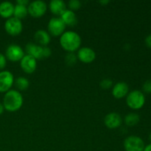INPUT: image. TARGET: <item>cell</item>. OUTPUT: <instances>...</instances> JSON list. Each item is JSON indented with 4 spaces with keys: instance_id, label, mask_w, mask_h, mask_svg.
Segmentation results:
<instances>
[{
    "instance_id": "1",
    "label": "cell",
    "mask_w": 151,
    "mask_h": 151,
    "mask_svg": "<svg viewBox=\"0 0 151 151\" xmlns=\"http://www.w3.org/2000/svg\"><path fill=\"white\" fill-rule=\"evenodd\" d=\"M60 44L66 51L74 52L81 47V38L76 32L65 31L60 36Z\"/></svg>"
},
{
    "instance_id": "2",
    "label": "cell",
    "mask_w": 151,
    "mask_h": 151,
    "mask_svg": "<svg viewBox=\"0 0 151 151\" xmlns=\"http://www.w3.org/2000/svg\"><path fill=\"white\" fill-rule=\"evenodd\" d=\"M23 102V97L18 90L10 89L4 94L2 104L6 111L15 112L22 108Z\"/></svg>"
},
{
    "instance_id": "3",
    "label": "cell",
    "mask_w": 151,
    "mask_h": 151,
    "mask_svg": "<svg viewBox=\"0 0 151 151\" xmlns=\"http://www.w3.org/2000/svg\"><path fill=\"white\" fill-rule=\"evenodd\" d=\"M145 103V97L142 91L134 90L128 93L126 97V103L131 109L137 110L143 107Z\"/></svg>"
},
{
    "instance_id": "4",
    "label": "cell",
    "mask_w": 151,
    "mask_h": 151,
    "mask_svg": "<svg viewBox=\"0 0 151 151\" xmlns=\"http://www.w3.org/2000/svg\"><path fill=\"white\" fill-rule=\"evenodd\" d=\"M66 27V24L60 18L54 17L49 21L47 28L50 35L58 37L60 36L65 32Z\"/></svg>"
},
{
    "instance_id": "5",
    "label": "cell",
    "mask_w": 151,
    "mask_h": 151,
    "mask_svg": "<svg viewBox=\"0 0 151 151\" xmlns=\"http://www.w3.org/2000/svg\"><path fill=\"white\" fill-rule=\"evenodd\" d=\"M28 13L33 18H40L44 16L47 10V4L44 1L37 0L28 4Z\"/></svg>"
},
{
    "instance_id": "6",
    "label": "cell",
    "mask_w": 151,
    "mask_h": 151,
    "mask_svg": "<svg viewBox=\"0 0 151 151\" xmlns=\"http://www.w3.org/2000/svg\"><path fill=\"white\" fill-rule=\"evenodd\" d=\"M4 29L7 34L12 36H16L19 35L23 29L22 21L13 16L7 19L4 23Z\"/></svg>"
},
{
    "instance_id": "7",
    "label": "cell",
    "mask_w": 151,
    "mask_h": 151,
    "mask_svg": "<svg viewBox=\"0 0 151 151\" xmlns=\"http://www.w3.org/2000/svg\"><path fill=\"white\" fill-rule=\"evenodd\" d=\"M124 148L125 151H143L145 143L140 137L130 136L124 141Z\"/></svg>"
},
{
    "instance_id": "8",
    "label": "cell",
    "mask_w": 151,
    "mask_h": 151,
    "mask_svg": "<svg viewBox=\"0 0 151 151\" xmlns=\"http://www.w3.org/2000/svg\"><path fill=\"white\" fill-rule=\"evenodd\" d=\"M5 57L7 60L13 62L20 61L24 56V52L22 47L17 44H10L7 47L5 51Z\"/></svg>"
},
{
    "instance_id": "9",
    "label": "cell",
    "mask_w": 151,
    "mask_h": 151,
    "mask_svg": "<svg viewBox=\"0 0 151 151\" xmlns=\"http://www.w3.org/2000/svg\"><path fill=\"white\" fill-rule=\"evenodd\" d=\"M14 83V77L9 71L0 72V93L7 92L10 90Z\"/></svg>"
},
{
    "instance_id": "10",
    "label": "cell",
    "mask_w": 151,
    "mask_h": 151,
    "mask_svg": "<svg viewBox=\"0 0 151 151\" xmlns=\"http://www.w3.org/2000/svg\"><path fill=\"white\" fill-rule=\"evenodd\" d=\"M20 66L27 74H32L37 67V60L29 55H24L20 60Z\"/></svg>"
},
{
    "instance_id": "11",
    "label": "cell",
    "mask_w": 151,
    "mask_h": 151,
    "mask_svg": "<svg viewBox=\"0 0 151 151\" xmlns=\"http://www.w3.org/2000/svg\"><path fill=\"white\" fill-rule=\"evenodd\" d=\"M77 58L83 63H89L94 60L96 58V53L90 47H82L78 50Z\"/></svg>"
},
{
    "instance_id": "12",
    "label": "cell",
    "mask_w": 151,
    "mask_h": 151,
    "mask_svg": "<svg viewBox=\"0 0 151 151\" xmlns=\"http://www.w3.org/2000/svg\"><path fill=\"white\" fill-rule=\"evenodd\" d=\"M104 123L107 128L110 129H115L120 126L122 124V117L119 114L115 112L109 113L105 116Z\"/></svg>"
},
{
    "instance_id": "13",
    "label": "cell",
    "mask_w": 151,
    "mask_h": 151,
    "mask_svg": "<svg viewBox=\"0 0 151 151\" xmlns=\"http://www.w3.org/2000/svg\"><path fill=\"white\" fill-rule=\"evenodd\" d=\"M43 48L44 47L38 45L37 44H33V43H29L25 47V51H26L27 55H31L34 58L38 59H43L44 56H43Z\"/></svg>"
},
{
    "instance_id": "14",
    "label": "cell",
    "mask_w": 151,
    "mask_h": 151,
    "mask_svg": "<svg viewBox=\"0 0 151 151\" xmlns=\"http://www.w3.org/2000/svg\"><path fill=\"white\" fill-rule=\"evenodd\" d=\"M129 87L125 82H119L115 84L112 89V94L116 99H121L128 95Z\"/></svg>"
},
{
    "instance_id": "15",
    "label": "cell",
    "mask_w": 151,
    "mask_h": 151,
    "mask_svg": "<svg viewBox=\"0 0 151 151\" xmlns=\"http://www.w3.org/2000/svg\"><path fill=\"white\" fill-rule=\"evenodd\" d=\"M34 40L38 45L41 47H47L50 42L51 35L44 29H38L34 34Z\"/></svg>"
},
{
    "instance_id": "16",
    "label": "cell",
    "mask_w": 151,
    "mask_h": 151,
    "mask_svg": "<svg viewBox=\"0 0 151 151\" xmlns=\"http://www.w3.org/2000/svg\"><path fill=\"white\" fill-rule=\"evenodd\" d=\"M50 11L56 16H60L66 10V5L62 0H52L49 4Z\"/></svg>"
},
{
    "instance_id": "17",
    "label": "cell",
    "mask_w": 151,
    "mask_h": 151,
    "mask_svg": "<svg viewBox=\"0 0 151 151\" xmlns=\"http://www.w3.org/2000/svg\"><path fill=\"white\" fill-rule=\"evenodd\" d=\"M14 12V5L10 1H2L0 3V16L8 19L13 17Z\"/></svg>"
},
{
    "instance_id": "18",
    "label": "cell",
    "mask_w": 151,
    "mask_h": 151,
    "mask_svg": "<svg viewBox=\"0 0 151 151\" xmlns=\"http://www.w3.org/2000/svg\"><path fill=\"white\" fill-rule=\"evenodd\" d=\"M60 18L64 22L66 26L73 27L75 26L78 23V19H77L76 14L72 10L66 9V11L60 16Z\"/></svg>"
},
{
    "instance_id": "19",
    "label": "cell",
    "mask_w": 151,
    "mask_h": 151,
    "mask_svg": "<svg viewBox=\"0 0 151 151\" xmlns=\"http://www.w3.org/2000/svg\"><path fill=\"white\" fill-rule=\"evenodd\" d=\"M28 14V10L27 6L20 5V4H16L14 5V12H13V17L16 19L22 20L24 19Z\"/></svg>"
},
{
    "instance_id": "20",
    "label": "cell",
    "mask_w": 151,
    "mask_h": 151,
    "mask_svg": "<svg viewBox=\"0 0 151 151\" xmlns=\"http://www.w3.org/2000/svg\"><path fill=\"white\" fill-rule=\"evenodd\" d=\"M15 86L19 91H25L28 88L29 86V82L27 78L24 77H19L14 81Z\"/></svg>"
},
{
    "instance_id": "21",
    "label": "cell",
    "mask_w": 151,
    "mask_h": 151,
    "mask_svg": "<svg viewBox=\"0 0 151 151\" xmlns=\"http://www.w3.org/2000/svg\"><path fill=\"white\" fill-rule=\"evenodd\" d=\"M139 116L137 114L131 113L125 116V122L128 126H134L139 123Z\"/></svg>"
},
{
    "instance_id": "22",
    "label": "cell",
    "mask_w": 151,
    "mask_h": 151,
    "mask_svg": "<svg viewBox=\"0 0 151 151\" xmlns=\"http://www.w3.org/2000/svg\"><path fill=\"white\" fill-rule=\"evenodd\" d=\"M77 60H78V58H77L76 55L74 54V52H69L65 58V61H66V64L69 66L75 65V63H76Z\"/></svg>"
},
{
    "instance_id": "23",
    "label": "cell",
    "mask_w": 151,
    "mask_h": 151,
    "mask_svg": "<svg viewBox=\"0 0 151 151\" xmlns=\"http://www.w3.org/2000/svg\"><path fill=\"white\" fill-rule=\"evenodd\" d=\"M68 5L69 7L70 8V10H77L81 7V1H78V0H71L68 3Z\"/></svg>"
},
{
    "instance_id": "24",
    "label": "cell",
    "mask_w": 151,
    "mask_h": 151,
    "mask_svg": "<svg viewBox=\"0 0 151 151\" xmlns=\"http://www.w3.org/2000/svg\"><path fill=\"white\" fill-rule=\"evenodd\" d=\"M112 85H113V81L110 79H108V78L103 79L100 83V87L103 89H109L112 86Z\"/></svg>"
},
{
    "instance_id": "25",
    "label": "cell",
    "mask_w": 151,
    "mask_h": 151,
    "mask_svg": "<svg viewBox=\"0 0 151 151\" xmlns=\"http://www.w3.org/2000/svg\"><path fill=\"white\" fill-rule=\"evenodd\" d=\"M142 88L143 91L145 93H148V94L151 93V80H149V81L145 82V83L143 84Z\"/></svg>"
},
{
    "instance_id": "26",
    "label": "cell",
    "mask_w": 151,
    "mask_h": 151,
    "mask_svg": "<svg viewBox=\"0 0 151 151\" xmlns=\"http://www.w3.org/2000/svg\"><path fill=\"white\" fill-rule=\"evenodd\" d=\"M7 64V58L5 55H3L2 53H0V70H2L4 69Z\"/></svg>"
},
{
    "instance_id": "27",
    "label": "cell",
    "mask_w": 151,
    "mask_h": 151,
    "mask_svg": "<svg viewBox=\"0 0 151 151\" xmlns=\"http://www.w3.org/2000/svg\"><path fill=\"white\" fill-rule=\"evenodd\" d=\"M52 55V51L49 47H44L43 48V56H44V58H49Z\"/></svg>"
},
{
    "instance_id": "28",
    "label": "cell",
    "mask_w": 151,
    "mask_h": 151,
    "mask_svg": "<svg viewBox=\"0 0 151 151\" xmlns=\"http://www.w3.org/2000/svg\"><path fill=\"white\" fill-rule=\"evenodd\" d=\"M16 4H20V5L27 6V4H29V1H27V0H18V1H16Z\"/></svg>"
},
{
    "instance_id": "29",
    "label": "cell",
    "mask_w": 151,
    "mask_h": 151,
    "mask_svg": "<svg viewBox=\"0 0 151 151\" xmlns=\"http://www.w3.org/2000/svg\"><path fill=\"white\" fill-rule=\"evenodd\" d=\"M145 44L147 47L151 48V34L147 35V38H145Z\"/></svg>"
},
{
    "instance_id": "30",
    "label": "cell",
    "mask_w": 151,
    "mask_h": 151,
    "mask_svg": "<svg viewBox=\"0 0 151 151\" xmlns=\"http://www.w3.org/2000/svg\"><path fill=\"white\" fill-rule=\"evenodd\" d=\"M4 106H3V104L0 103V115L2 114L3 112H4Z\"/></svg>"
},
{
    "instance_id": "31",
    "label": "cell",
    "mask_w": 151,
    "mask_h": 151,
    "mask_svg": "<svg viewBox=\"0 0 151 151\" xmlns=\"http://www.w3.org/2000/svg\"><path fill=\"white\" fill-rule=\"evenodd\" d=\"M143 151H151V144L145 147V149Z\"/></svg>"
},
{
    "instance_id": "32",
    "label": "cell",
    "mask_w": 151,
    "mask_h": 151,
    "mask_svg": "<svg viewBox=\"0 0 151 151\" xmlns=\"http://www.w3.org/2000/svg\"><path fill=\"white\" fill-rule=\"evenodd\" d=\"M99 2L100 3V4H104V5H106V4H109V0H102V1H99Z\"/></svg>"
},
{
    "instance_id": "33",
    "label": "cell",
    "mask_w": 151,
    "mask_h": 151,
    "mask_svg": "<svg viewBox=\"0 0 151 151\" xmlns=\"http://www.w3.org/2000/svg\"><path fill=\"white\" fill-rule=\"evenodd\" d=\"M149 138H150V140L151 141V134H150V136H149Z\"/></svg>"
}]
</instances>
